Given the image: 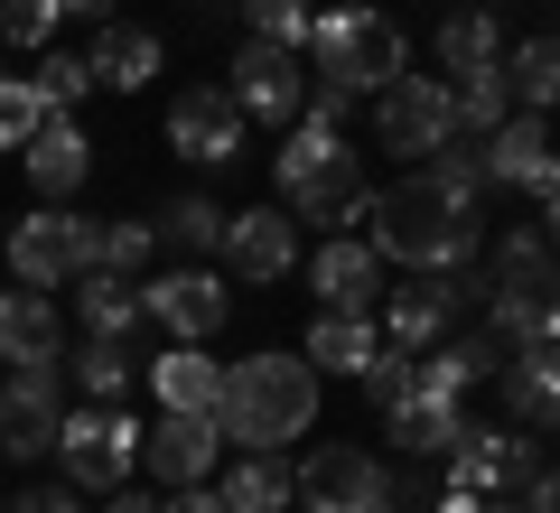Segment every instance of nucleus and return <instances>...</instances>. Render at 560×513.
I'll return each mask as SVG.
<instances>
[{"mask_svg": "<svg viewBox=\"0 0 560 513\" xmlns=\"http://www.w3.org/2000/svg\"><path fill=\"white\" fill-rule=\"evenodd\" d=\"M364 234H374V253L401 261V271H467L486 224H477V206H467V197H448V187L420 168V178H401V187H383V197H374Z\"/></svg>", "mask_w": 560, "mask_h": 513, "instance_id": "1", "label": "nucleus"}, {"mask_svg": "<svg viewBox=\"0 0 560 513\" xmlns=\"http://www.w3.org/2000/svg\"><path fill=\"white\" fill-rule=\"evenodd\" d=\"M318 364L308 355H243V364H224V401H215V420H224V439L234 448H290V439H308L318 430Z\"/></svg>", "mask_w": 560, "mask_h": 513, "instance_id": "2", "label": "nucleus"}, {"mask_svg": "<svg viewBox=\"0 0 560 513\" xmlns=\"http://www.w3.org/2000/svg\"><path fill=\"white\" fill-rule=\"evenodd\" d=\"M280 206L300 224H364L374 215V187H364V159L346 150L337 121H300V131L280 140Z\"/></svg>", "mask_w": 560, "mask_h": 513, "instance_id": "3", "label": "nucleus"}, {"mask_svg": "<svg viewBox=\"0 0 560 513\" xmlns=\"http://www.w3.org/2000/svg\"><path fill=\"white\" fill-rule=\"evenodd\" d=\"M308 47H318V75L346 84V94H364V103H374L393 75H411L401 28L383 20V10H364V0H355V10H327V20L308 28Z\"/></svg>", "mask_w": 560, "mask_h": 513, "instance_id": "4", "label": "nucleus"}, {"mask_svg": "<svg viewBox=\"0 0 560 513\" xmlns=\"http://www.w3.org/2000/svg\"><path fill=\"white\" fill-rule=\"evenodd\" d=\"M486 299V271H401L393 290H383V346H401V355H430V346H448L458 336V317Z\"/></svg>", "mask_w": 560, "mask_h": 513, "instance_id": "5", "label": "nucleus"}, {"mask_svg": "<svg viewBox=\"0 0 560 513\" xmlns=\"http://www.w3.org/2000/svg\"><path fill=\"white\" fill-rule=\"evenodd\" d=\"M300 504L308 513H401V467H383L355 439H318L300 457Z\"/></svg>", "mask_w": 560, "mask_h": 513, "instance_id": "6", "label": "nucleus"}, {"mask_svg": "<svg viewBox=\"0 0 560 513\" xmlns=\"http://www.w3.org/2000/svg\"><path fill=\"white\" fill-rule=\"evenodd\" d=\"M140 439H150V430H140L121 401H84V411H66V430H57V467H66V486H84V494L131 486Z\"/></svg>", "mask_w": 560, "mask_h": 513, "instance_id": "7", "label": "nucleus"}, {"mask_svg": "<svg viewBox=\"0 0 560 513\" xmlns=\"http://www.w3.org/2000/svg\"><path fill=\"white\" fill-rule=\"evenodd\" d=\"M467 121H458V84L448 75H393L374 94V140L383 150H401V159H430V150H448Z\"/></svg>", "mask_w": 560, "mask_h": 513, "instance_id": "8", "label": "nucleus"}, {"mask_svg": "<svg viewBox=\"0 0 560 513\" xmlns=\"http://www.w3.org/2000/svg\"><path fill=\"white\" fill-rule=\"evenodd\" d=\"M84 271H94V215L38 206V215L10 224V280H28V290H75Z\"/></svg>", "mask_w": 560, "mask_h": 513, "instance_id": "9", "label": "nucleus"}, {"mask_svg": "<svg viewBox=\"0 0 560 513\" xmlns=\"http://www.w3.org/2000/svg\"><path fill=\"white\" fill-rule=\"evenodd\" d=\"M234 103H243L253 121H271V131H300V113H308L300 47H280V38H253V28H243V47H234Z\"/></svg>", "mask_w": 560, "mask_h": 513, "instance_id": "10", "label": "nucleus"}, {"mask_svg": "<svg viewBox=\"0 0 560 513\" xmlns=\"http://www.w3.org/2000/svg\"><path fill=\"white\" fill-rule=\"evenodd\" d=\"M224 448H234V439H224L215 411H160L150 439H140V467L160 476V494H178V486H215V457Z\"/></svg>", "mask_w": 560, "mask_h": 513, "instance_id": "11", "label": "nucleus"}, {"mask_svg": "<svg viewBox=\"0 0 560 513\" xmlns=\"http://www.w3.org/2000/svg\"><path fill=\"white\" fill-rule=\"evenodd\" d=\"M243 103L234 84H187V94H168V150L187 159V168H224V159H243Z\"/></svg>", "mask_w": 560, "mask_h": 513, "instance_id": "12", "label": "nucleus"}, {"mask_svg": "<svg viewBox=\"0 0 560 513\" xmlns=\"http://www.w3.org/2000/svg\"><path fill=\"white\" fill-rule=\"evenodd\" d=\"M541 476V448L523 420H504V430H467L458 448H448V486L458 494H523Z\"/></svg>", "mask_w": 560, "mask_h": 513, "instance_id": "13", "label": "nucleus"}, {"mask_svg": "<svg viewBox=\"0 0 560 513\" xmlns=\"http://www.w3.org/2000/svg\"><path fill=\"white\" fill-rule=\"evenodd\" d=\"M140 299H150V327H160L168 346H206V336L224 327V308H234V299H224V280L197 271V261H187V271L140 280Z\"/></svg>", "mask_w": 560, "mask_h": 513, "instance_id": "14", "label": "nucleus"}, {"mask_svg": "<svg viewBox=\"0 0 560 513\" xmlns=\"http://www.w3.org/2000/svg\"><path fill=\"white\" fill-rule=\"evenodd\" d=\"M308 299H327V308H346V317H374L383 308V253H374V234H327L318 261H308Z\"/></svg>", "mask_w": 560, "mask_h": 513, "instance_id": "15", "label": "nucleus"}, {"mask_svg": "<svg viewBox=\"0 0 560 513\" xmlns=\"http://www.w3.org/2000/svg\"><path fill=\"white\" fill-rule=\"evenodd\" d=\"M224 261H234L243 280H290L300 271V215H290V206H234Z\"/></svg>", "mask_w": 560, "mask_h": 513, "instance_id": "16", "label": "nucleus"}, {"mask_svg": "<svg viewBox=\"0 0 560 513\" xmlns=\"http://www.w3.org/2000/svg\"><path fill=\"white\" fill-rule=\"evenodd\" d=\"M486 159H495V187H523L533 206L560 187V150H551V131H541V113H514L504 131H486Z\"/></svg>", "mask_w": 560, "mask_h": 513, "instance_id": "17", "label": "nucleus"}, {"mask_svg": "<svg viewBox=\"0 0 560 513\" xmlns=\"http://www.w3.org/2000/svg\"><path fill=\"white\" fill-rule=\"evenodd\" d=\"M20 168H28V187H38L47 206H66V197L84 187V178H94V140H84L75 121L57 113V121H47V131H38V140L20 150Z\"/></svg>", "mask_w": 560, "mask_h": 513, "instance_id": "18", "label": "nucleus"}, {"mask_svg": "<svg viewBox=\"0 0 560 513\" xmlns=\"http://www.w3.org/2000/svg\"><path fill=\"white\" fill-rule=\"evenodd\" d=\"M495 383H504V411L523 430H560V346H514Z\"/></svg>", "mask_w": 560, "mask_h": 513, "instance_id": "19", "label": "nucleus"}, {"mask_svg": "<svg viewBox=\"0 0 560 513\" xmlns=\"http://www.w3.org/2000/svg\"><path fill=\"white\" fill-rule=\"evenodd\" d=\"M504 374V336H448V346H430V364H420V393H440V401H467L477 383Z\"/></svg>", "mask_w": 560, "mask_h": 513, "instance_id": "20", "label": "nucleus"}, {"mask_svg": "<svg viewBox=\"0 0 560 513\" xmlns=\"http://www.w3.org/2000/svg\"><path fill=\"white\" fill-rule=\"evenodd\" d=\"M318 374H355L364 383V364L383 355V317H346V308H318L308 317V346H300Z\"/></svg>", "mask_w": 560, "mask_h": 513, "instance_id": "21", "label": "nucleus"}, {"mask_svg": "<svg viewBox=\"0 0 560 513\" xmlns=\"http://www.w3.org/2000/svg\"><path fill=\"white\" fill-rule=\"evenodd\" d=\"M140 383L160 393V411H215L224 401V364L206 346H168L160 364H140Z\"/></svg>", "mask_w": 560, "mask_h": 513, "instance_id": "22", "label": "nucleus"}, {"mask_svg": "<svg viewBox=\"0 0 560 513\" xmlns=\"http://www.w3.org/2000/svg\"><path fill=\"white\" fill-rule=\"evenodd\" d=\"M215 486H224V504H234V513H290V504H300V467H290L280 448H243Z\"/></svg>", "mask_w": 560, "mask_h": 513, "instance_id": "23", "label": "nucleus"}, {"mask_svg": "<svg viewBox=\"0 0 560 513\" xmlns=\"http://www.w3.org/2000/svg\"><path fill=\"white\" fill-rule=\"evenodd\" d=\"M38 355H66L57 346V299L28 290V280H10V290H0V364H38Z\"/></svg>", "mask_w": 560, "mask_h": 513, "instance_id": "24", "label": "nucleus"}, {"mask_svg": "<svg viewBox=\"0 0 560 513\" xmlns=\"http://www.w3.org/2000/svg\"><path fill=\"white\" fill-rule=\"evenodd\" d=\"M94 84H113V94H140V84L160 75V38L150 28H131V20H94Z\"/></svg>", "mask_w": 560, "mask_h": 513, "instance_id": "25", "label": "nucleus"}, {"mask_svg": "<svg viewBox=\"0 0 560 513\" xmlns=\"http://www.w3.org/2000/svg\"><path fill=\"white\" fill-rule=\"evenodd\" d=\"M75 308H84V336H113V346H131V327H150V299H140V280H121V271H84Z\"/></svg>", "mask_w": 560, "mask_h": 513, "instance_id": "26", "label": "nucleus"}, {"mask_svg": "<svg viewBox=\"0 0 560 513\" xmlns=\"http://www.w3.org/2000/svg\"><path fill=\"white\" fill-rule=\"evenodd\" d=\"M383 420H393V448H411V457H448L467 439V411L440 401V393H411L401 411H383Z\"/></svg>", "mask_w": 560, "mask_h": 513, "instance_id": "27", "label": "nucleus"}, {"mask_svg": "<svg viewBox=\"0 0 560 513\" xmlns=\"http://www.w3.org/2000/svg\"><path fill=\"white\" fill-rule=\"evenodd\" d=\"M495 57H504L495 10H486V0H467V10L448 0V10H440V66H448V75H467V66H495Z\"/></svg>", "mask_w": 560, "mask_h": 513, "instance_id": "28", "label": "nucleus"}, {"mask_svg": "<svg viewBox=\"0 0 560 513\" xmlns=\"http://www.w3.org/2000/svg\"><path fill=\"white\" fill-rule=\"evenodd\" d=\"M448 84H458V121H467V131H504V121H514L523 113V94H514V66H467V75H448Z\"/></svg>", "mask_w": 560, "mask_h": 513, "instance_id": "29", "label": "nucleus"}, {"mask_svg": "<svg viewBox=\"0 0 560 513\" xmlns=\"http://www.w3.org/2000/svg\"><path fill=\"white\" fill-rule=\"evenodd\" d=\"M160 224V243L168 253H224V224H234V206H215V197H168V215H150Z\"/></svg>", "mask_w": 560, "mask_h": 513, "instance_id": "30", "label": "nucleus"}, {"mask_svg": "<svg viewBox=\"0 0 560 513\" xmlns=\"http://www.w3.org/2000/svg\"><path fill=\"white\" fill-rule=\"evenodd\" d=\"M66 374H75V393H84V401H121V393L140 383V364H131V346H113V336H84Z\"/></svg>", "mask_w": 560, "mask_h": 513, "instance_id": "31", "label": "nucleus"}, {"mask_svg": "<svg viewBox=\"0 0 560 513\" xmlns=\"http://www.w3.org/2000/svg\"><path fill=\"white\" fill-rule=\"evenodd\" d=\"M150 253H160V224H140V215H113V224H94V271H121V280H140V271H150Z\"/></svg>", "mask_w": 560, "mask_h": 513, "instance_id": "32", "label": "nucleus"}, {"mask_svg": "<svg viewBox=\"0 0 560 513\" xmlns=\"http://www.w3.org/2000/svg\"><path fill=\"white\" fill-rule=\"evenodd\" d=\"M504 66H514L523 113H551V103H560V38H523V47H504Z\"/></svg>", "mask_w": 560, "mask_h": 513, "instance_id": "33", "label": "nucleus"}, {"mask_svg": "<svg viewBox=\"0 0 560 513\" xmlns=\"http://www.w3.org/2000/svg\"><path fill=\"white\" fill-rule=\"evenodd\" d=\"M47 121H57V103L38 94V75H0V150H28Z\"/></svg>", "mask_w": 560, "mask_h": 513, "instance_id": "34", "label": "nucleus"}, {"mask_svg": "<svg viewBox=\"0 0 560 513\" xmlns=\"http://www.w3.org/2000/svg\"><path fill=\"white\" fill-rule=\"evenodd\" d=\"M430 178H440L448 197H467V206H477L486 187H495V159H486V140H477V131H458L448 150H430Z\"/></svg>", "mask_w": 560, "mask_h": 513, "instance_id": "35", "label": "nucleus"}, {"mask_svg": "<svg viewBox=\"0 0 560 513\" xmlns=\"http://www.w3.org/2000/svg\"><path fill=\"white\" fill-rule=\"evenodd\" d=\"M243 28H253V38H280V47H308L318 10H308V0H243Z\"/></svg>", "mask_w": 560, "mask_h": 513, "instance_id": "36", "label": "nucleus"}, {"mask_svg": "<svg viewBox=\"0 0 560 513\" xmlns=\"http://www.w3.org/2000/svg\"><path fill=\"white\" fill-rule=\"evenodd\" d=\"M411 393H420V364L401 355V346H383V355L364 364V401H374V411H401Z\"/></svg>", "mask_w": 560, "mask_h": 513, "instance_id": "37", "label": "nucleus"}, {"mask_svg": "<svg viewBox=\"0 0 560 513\" xmlns=\"http://www.w3.org/2000/svg\"><path fill=\"white\" fill-rule=\"evenodd\" d=\"M38 94L57 103V113H75V103L94 94V57H66V47H47V57H38Z\"/></svg>", "mask_w": 560, "mask_h": 513, "instance_id": "38", "label": "nucleus"}, {"mask_svg": "<svg viewBox=\"0 0 560 513\" xmlns=\"http://www.w3.org/2000/svg\"><path fill=\"white\" fill-rule=\"evenodd\" d=\"M57 0H0V47H47L57 38Z\"/></svg>", "mask_w": 560, "mask_h": 513, "instance_id": "39", "label": "nucleus"}, {"mask_svg": "<svg viewBox=\"0 0 560 513\" xmlns=\"http://www.w3.org/2000/svg\"><path fill=\"white\" fill-rule=\"evenodd\" d=\"M57 430H66V420H47V411H20L10 430H0V448H10V457L28 467V457H57Z\"/></svg>", "mask_w": 560, "mask_h": 513, "instance_id": "40", "label": "nucleus"}, {"mask_svg": "<svg viewBox=\"0 0 560 513\" xmlns=\"http://www.w3.org/2000/svg\"><path fill=\"white\" fill-rule=\"evenodd\" d=\"M355 103H364V94H346V84L318 75V84H308V113H300V121H337V131H346V113H355Z\"/></svg>", "mask_w": 560, "mask_h": 513, "instance_id": "41", "label": "nucleus"}, {"mask_svg": "<svg viewBox=\"0 0 560 513\" xmlns=\"http://www.w3.org/2000/svg\"><path fill=\"white\" fill-rule=\"evenodd\" d=\"M10 513H84V486H38V494H20Z\"/></svg>", "mask_w": 560, "mask_h": 513, "instance_id": "42", "label": "nucleus"}, {"mask_svg": "<svg viewBox=\"0 0 560 513\" xmlns=\"http://www.w3.org/2000/svg\"><path fill=\"white\" fill-rule=\"evenodd\" d=\"M168 513H234V504H224V486H178Z\"/></svg>", "mask_w": 560, "mask_h": 513, "instance_id": "43", "label": "nucleus"}, {"mask_svg": "<svg viewBox=\"0 0 560 513\" xmlns=\"http://www.w3.org/2000/svg\"><path fill=\"white\" fill-rule=\"evenodd\" d=\"M103 513H168V494H140V486H113V494H103Z\"/></svg>", "mask_w": 560, "mask_h": 513, "instance_id": "44", "label": "nucleus"}, {"mask_svg": "<svg viewBox=\"0 0 560 513\" xmlns=\"http://www.w3.org/2000/svg\"><path fill=\"white\" fill-rule=\"evenodd\" d=\"M523 513H560V467H541L533 486H523Z\"/></svg>", "mask_w": 560, "mask_h": 513, "instance_id": "45", "label": "nucleus"}, {"mask_svg": "<svg viewBox=\"0 0 560 513\" xmlns=\"http://www.w3.org/2000/svg\"><path fill=\"white\" fill-rule=\"evenodd\" d=\"M477 504H486V494H458V486H448V494H430L420 513H477Z\"/></svg>", "mask_w": 560, "mask_h": 513, "instance_id": "46", "label": "nucleus"}, {"mask_svg": "<svg viewBox=\"0 0 560 513\" xmlns=\"http://www.w3.org/2000/svg\"><path fill=\"white\" fill-rule=\"evenodd\" d=\"M66 20H113V0H57Z\"/></svg>", "mask_w": 560, "mask_h": 513, "instance_id": "47", "label": "nucleus"}, {"mask_svg": "<svg viewBox=\"0 0 560 513\" xmlns=\"http://www.w3.org/2000/svg\"><path fill=\"white\" fill-rule=\"evenodd\" d=\"M541 234L560 243V187H551V197H541Z\"/></svg>", "mask_w": 560, "mask_h": 513, "instance_id": "48", "label": "nucleus"}, {"mask_svg": "<svg viewBox=\"0 0 560 513\" xmlns=\"http://www.w3.org/2000/svg\"><path fill=\"white\" fill-rule=\"evenodd\" d=\"M10 420H20V401H10V364H0V430H10Z\"/></svg>", "mask_w": 560, "mask_h": 513, "instance_id": "49", "label": "nucleus"}, {"mask_svg": "<svg viewBox=\"0 0 560 513\" xmlns=\"http://www.w3.org/2000/svg\"><path fill=\"white\" fill-rule=\"evenodd\" d=\"M477 513H523V494H486V504Z\"/></svg>", "mask_w": 560, "mask_h": 513, "instance_id": "50", "label": "nucleus"}]
</instances>
